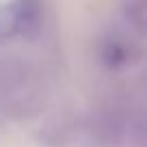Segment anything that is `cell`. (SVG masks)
<instances>
[{"instance_id":"1","label":"cell","mask_w":147,"mask_h":147,"mask_svg":"<svg viewBox=\"0 0 147 147\" xmlns=\"http://www.w3.org/2000/svg\"><path fill=\"white\" fill-rule=\"evenodd\" d=\"M50 15L43 0H0V106L32 110L48 91Z\"/></svg>"}]
</instances>
